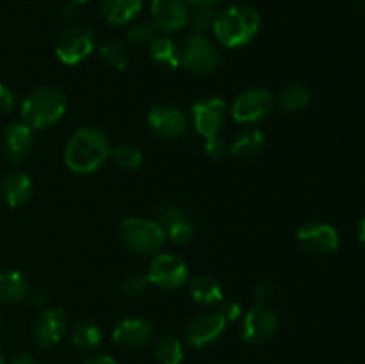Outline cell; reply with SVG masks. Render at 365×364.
I'll use <instances>...</instances> for the list:
<instances>
[{
  "mask_svg": "<svg viewBox=\"0 0 365 364\" xmlns=\"http://www.w3.org/2000/svg\"><path fill=\"white\" fill-rule=\"evenodd\" d=\"M109 157V138L96 127H82L75 131L64 148V163L78 175H89L100 170Z\"/></svg>",
  "mask_w": 365,
  "mask_h": 364,
  "instance_id": "cell-1",
  "label": "cell"
},
{
  "mask_svg": "<svg viewBox=\"0 0 365 364\" xmlns=\"http://www.w3.org/2000/svg\"><path fill=\"white\" fill-rule=\"evenodd\" d=\"M260 29V14L248 4H232L216 13L212 31L217 41L227 49H241L248 45Z\"/></svg>",
  "mask_w": 365,
  "mask_h": 364,
  "instance_id": "cell-2",
  "label": "cell"
},
{
  "mask_svg": "<svg viewBox=\"0 0 365 364\" xmlns=\"http://www.w3.org/2000/svg\"><path fill=\"white\" fill-rule=\"evenodd\" d=\"M66 95L57 86H39L21 102V118L32 128H46L64 116Z\"/></svg>",
  "mask_w": 365,
  "mask_h": 364,
  "instance_id": "cell-3",
  "label": "cell"
},
{
  "mask_svg": "<svg viewBox=\"0 0 365 364\" xmlns=\"http://www.w3.org/2000/svg\"><path fill=\"white\" fill-rule=\"evenodd\" d=\"M118 238L121 245L138 256H153L166 243V231L155 220L146 218H125L118 225Z\"/></svg>",
  "mask_w": 365,
  "mask_h": 364,
  "instance_id": "cell-4",
  "label": "cell"
},
{
  "mask_svg": "<svg viewBox=\"0 0 365 364\" xmlns=\"http://www.w3.org/2000/svg\"><path fill=\"white\" fill-rule=\"evenodd\" d=\"M182 66L195 75H212L221 66V54L203 34L185 38L180 49Z\"/></svg>",
  "mask_w": 365,
  "mask_h": 364,
  "instance_id": "cell-5",
  "label": "cell"
},
{
  "mask_svg": "<svg viewBox=\"0 0 365 364\" xmlns=\"http://www.w3.org/2000/svg\"><path fill=\"white\" fill-rule=\"evenodd\" d=\"M146 277H148L150 284L160 289H168V291H175L189 280V268L182 257L163 252L153 256Z\"/></svg>",
  "mask_w": 365,
  "mask_h": 364,
  "instance_id": "cell-6",
  "label": "cell"
},
{
  "mask_svg": "<svg viewBox=\"0 0 365 364\" xmlns=\"http://www.w3.org/2000/svg\"><path fill=\"white\" fill-rule=\"evenodd\" d=\"M274 96L264 88H250L239 93L232 103V118L239 123H259L274 109Z\"/></svg>",
  "mask_w": 365,
  "mask_h": 364,
  "instance_id": "cell-7",
  "label": "cell"
},
{
  "mask_svg": "<svg viewBox=\"0 0 365 364\" xmlns=\"http://www.w3.org/2000/svg\"><path fill=\"white\" fill-rule=\"evenodd\" d=\"M95 50V32L86 25H71L56 41V54L68 66L82 63Z\"/></svg>",
  "mask_w": 365,
  "mask_h": 364,
  "instance_id": "cell-8",
  "label": "cell"
},
{
  "mask_svg": "<svg viewBox=\"0 0 365 364\" xmlns=\"http://www.w3.org/2000/svg\"><path fill=\"white\" fill-rule=\"evenodd\" d=\"M68 330V314L61 307L43 309L32 325L34 343L43 350H50L63 341Z\"/></svg>",
  "mask_w": 365,
  "mask_h": 364,
  "instance_id": "cell-9",
  "label": "cell"
},
{
  "mask_svg": "<svg viewBox=\"0 0 365 364\" xmlns=\"http://www.w3.org/2000/svg\"><path fill=\"white\" fill-rule=\"evenodd\" d=\"M146 121L153 134L159 136L160 139H168V141L185 136L189 127L185 114L178 107L170 106V103L153 106L146 116Z\"/></svg>",
  "mask_w": 365,
  "mask_h": 364,
  "instance_id": "cell-10",
  "label": "cell"
},
{
  "mask_svg": "<svg viewBox=\"0 0 365 364\" xmlns=\"http://www.w3.org/2000/svg\"><path fill=\"white\" fill-rule=\"evenodd\" d=\"M278 330V314L274 313L271 307L259 305L257 303L253 309L246 313L245 320H242V341L248 345H264L269 341Z\"/></svg>",
  "mask_w": 365,
  "mask_h": 364,
  "instance_id": "cell-11",
  "label": "cell"
},
{
  "mask_svg": "<svg viewBox=\"0 0 365 364\" xmlns=\"http://www.w3.org/2000/svg\"><path fill=\"white\" fill-rule=\"evenodd\" d=\"M191 120L196 132L205 139L217 136L227 120V102L217 96L198 100L191 109Z\"/></svg>",
  "mask_w": 365,
  "mask_h": 364,
  "instance_id": "cell-12",
  "label": "cell"
},
{
  "mask_svg": "<svg viewBox=\"0 0 365 364\" xmlns=\"http://www.w3.org/2000/svg\"><path fill=\"white\" fill-rule=\"evenodd\" d=\"M228 321L221 314V310H207L198 314L189 321L185 328V341L195 348H203L207 345H212L223 335Z\"/></svg>",
  "mask_w": 365,
  "mask_h": 364,
  "instance_id": "cell-13",
  "label": "cell"
},
{
  "mask_svg": "<svg viewBox=\"0 0 365 364\" xmlns=\"http://www.w3.org/2000/svg\"><path fill=\"white\" fill-rule=\"evenodd\" d=\"M187 0H152L150 4V14L152 24L157 32H177L184 29L189 21Z\"/></svg>",
  "mask_w": 365,
  "mask_h": 364,
  "instance_id": "cell-14",
  "label": "cell"
},
{
  "mask_svg": "<svg viewBox=\"0 0 365 364\" xmlns=\"http://www.w3.org/2000/svg\"><path fill=\"white\" fill-rule=\"evenodd\" d=\"M296 238L307 252L316 256L335 252L339 246V232L327 221H309L302 225L296 232Z\"/></svg>",
  "mask_w": 365,
  "mask_h": 364,
  "instance_id": "cell-15",
  "label": "cell"
},
{
  "mask_svg": "<svg viewBox=\"0 0 365 364\" xmlns=\"http://www.w3.org/2000/svg\"><path fill=\"white\" fill-rule=\"evenodd\" d=\"M4 153L13 164L24 163L34 148V132L25 121H13L7 125L2 138Z\"/></svg>",
  "mask_w": 365,
  "mask_h": 364,
  "instance_id": "cell-16",
  "label": "cell"
},
{
  "mask_svg": "<svg viewBox=\"0 0 365 364\" xmlns=\"http://www.w3.org/2000/svg\"><path fill=\"white\" fill-rule=\"evenodd\" d=\"M152 335L153 323L143 316L123 318L113 330L114 343L125 348H141L152 339Z\"/></svg>",
  "mask_w": 365,
  "mask_h": 364,
  "instance_id": "cell-17",
  "label": "cell"
},
{
  "mask_svg": "<svg viewBox=\"0 0 365 364\" xmlns=\"http://www.w3.org/2000/svg\"><path fill=\"white\" fill-rule=\"evenodd\" d=\"M34 191L32 178L24 171H11L0 184V196L9 207H20L29 202Z\"/></svg>",
  "mask_w": 365,
  "mask_h": 364,
  "instance_id": "cell-18",
  "label": "cell"
},
{
  "mask_svg": "<svg viewBox=\"0 0 365 364\" xmlns=\"http://www.w3.org/2000/svg\"><path fill=\"white\" fill-rule=\"evenodd\" d=\"M143 9V0H102L100 13L106 24L127 25L135 20Z\"/></svg>",
  "mask_w": 365,
  "mask_h": 364,
  "instance_id": "cell-19",
  "label": "cell"
},
{
  "mask_svg": "<svg viewBox=\"0 0 365 364\" xmlns=\"http://www.w3.org/2000/svg\"><path fill=\"white\" fill-rule=\"evenodd\" d=\"M150 57H152L153 63L157 66H160L163 70H175L182 64V56L180 49H178L177 43L171 38L164 34H157L152 41L148 43Z\"/></svg>",
  "mask_w": 365,
  "mask_h": 364,
  "instance_id": "cell-20",
  "label": "cell"
},
{
  "mask_svg": "<svg viewBox=\"0 0 365 364\" xmlns=\"http://www.w3.org/2000/svg\"><path fill=\"white\" fill-rule=\"evenodd\" d=\"M266 148V136L260 128H246L235 136L230 145L232 156L237 159H255Z\"/></svg>",
  "mask_w": 365,
  "mask_h": 364,
  "instance_id": "cell-21",
  "label": "cell"
},
{
  "mask_svg": "<svg viewBox=\"0 0 365 364\" xmlns=\"http://www.w3.org/2000/svg\"><path fill=\"white\" fill-rule=\"evenodd\" d=\"M29 282L16 270L0 271V303H18L29 298Z\"/></svg>",
  "mask_w": 365,
  "mask_h": 364,
  "instance_id": "cell-22",
  "label": "cell"
},
{
  "mask_svg": "<svg viewBox=\"0 0 365 364\" xmlns=\"http://www.w3.org/2000/svg\"><path fill=\"white\" fill-rule=\"evenodd\" d=\"M191 298L200 305H214L223 302V289L221 284L210 275H196L189 282Z\"/></svg>",
  "mask_w": 365,
  "mask_h": 364,
  "instance_id": "cell-23",
  "label": "cell"
},
{
  "mask_svg": "<svg viewBox=\"0 0 365 364\" xmlns=\"http://www.w3.org/2000/svg\"><path fill=\"white\" fill-rule=\"evenodd\" d=\"M103 334L91 320H81L71 327V343L82 353H93L102 345Z\"/></svg>",
  "mask_w": 365,
  "mask_h": 364,
  "instance_id": "cell-24",
  "label": "cell"
},
{
  "mask_svg": "<svg viewBox=\"0 0 365 364\" xmlns=\"http://www.w3.org/2000/svg\"><path fill=\"white\" fill-rule=\"evenodd\" d=\"M274 102H278V106L285 111V113H298V111L305 109L310 103V91L302 84H292L284 86V88L278 91V96Z\"/></svg>",
  "mask_w": 365,
  "mask_h": 364,
  "instance_id": "cell-25",
  "label": "cell"
},
{
  "mask_svg": "<svg viewBox=\"0 0 365 364\" xmlns=\"http://www.w3.org/2000/svg\"><path fill=\"white\" fill-rule=\"evenodd\" d=\"M155 357L160 364H182L184 346L175 335H163L155 343Z\"/></svg>",
  "mask_w": 365,
  "mask_h": 364,
  "instance_id": "cell-26",
  "label": "cell"
},
{
  "mask_svg": "<svg viewBox=\"0 0 365 364\" xmlns=\"http://www.w3.org/2000/svg\"><path fill=\"white\" fill-rule=\"evenodd\" d=\"M110 159L121 170H135L143 164V152L132 143H120L110 148Z\"/></svg>",
  "mask_w": 365,
  "mask_h": 364,
  "instance_id": "cell-27",
  "label": "cell"
},
{
  "mask_svg": "<svg viewBox=\"0 0 365 364\" xmlns=\"http://www.w3.org/2000/svg\"><path fill=\"white\" fill-rule=\"evenodd\" d=\"M100 59L103 61V64L113 70L123 71L128 68V52L127 46L120 41H106L100 46Z\"/></svg>",
  "mask_w": 365,
  "mask_h": 364,
  "instance_id": "cell-28",
  "label": "cell"
},
{
  "mask_svg": "<svg viewBox=\"0 0 365 364\" xmlns=\"http://www.w3.org/2000/svg\"><path fill=\"white\" fill-rule=\"evenodd\" d=\"M191 220V214L187 209H184L178 203H163L155 211V221L166 231L171 225L180 223V221Z\"/></svg>",
  "mask_w": 365,
  "mask_h": 364,
  "instance_id": "cell-29",
  "label": "cell"
},
{
  "mask_svg": "<svg viewBox=\"0 0 365 364\" xmlns=\"http://www.w3.org/2000/svg\"><path fill=\"white\" fill-rule=\"evenodd\" d=\"M157 36V29L150 20H134L127 29L128 41L134 45H148Z\"/></svg>",
  "mask_w": 365,
  "mask_h": 364,
  "instance_id": "cell-30",
  "label": "cell"
},
{
  "mask_svg": "<svg viewBox=\"0 0 365 364\" xmlns=\"http://www.w3.org/2000/svg\"><path fill=\"white\" fill-rule=\"evenodd\" d=\"M214 20H216V11L207 9V7H195V9L189 13V21L187 25L192 29V34H203L212 29Z\"/></svg>",
  "mask_w": 365,
  "mask_h": 364,
  "instance_id": "cell-31",
  "label": "cell"
},
{
  "mask_svg": "<svg viewBox=\"0 0 365 364\" xmlns=\"http://www.w3.org/2000/svg\"><path fill=\"white\" fill-rule=\"evenodd\" d=\"M148 285H150V280L145 273H132L123 280V284H121V291H123L127 296L135 298V296L145 295V293L148 291Z\"/></svg>",
  "mask_w": 365,
  "mask_h": 364,
  "instance_id": "cell-32",
  "label": "cell"
},
{
  "mask_svg": "<svg viewBox=\"0 0 365 364\" xmlns=\"http://www.w3.org/2000/svg\"><path fill=\"white\" fill-rule=\"evenodd\" d=\"M192 236H195V227H192L191 220L180 221V223H175L166 228V238H170V241L175 245H187Z\"/></svg>",
  "mask_w": 365,
  "mask_h": 364,
  "instance_id": "cell-33",
  "label": "cell"
},
{
  "mask_svg": "<svg viewBox=\"0 0 365 364\" xmlns=\"http://www.w3.org/2000/svg\"><path fill=\"white\" fill-rule=\"evenodd\" d=\"M203 152L210 157V159H223L228 152V145L220 134L212 136V138L205 139V145H203Z\"/></svg>",
  "mask_w": 365,
  "mask_h": 364,
  "instance_id": "cell-34",
  "label": "cell"
},
{
  "mask_svg": "<svg viewBox=\"0 0 365 364\" xmlns=\"http://www.w3.org/2000/svg\"><path fill=\"white\" fill-rule=\"evenodd\" d=\"M16 106L13 91L7 86L0 84V114H9Z\"/></svg>",
  "mask_w": 365,
  "mask_h": 364,
  "instance_id": "cell-35",
  "label": "cell"
},
{
  "mask_svg": "<svg viewBox=\"0 0 365 364\" xmlns=\"http://www.w3.org/2000/svg\"><path fill=\"white\" fill-rule=\"evenodd\" d=\"M273 295V288H271L267 282H259V284L253 288V296H255L257 303L259 305H267V300Z\"/></svg>",
  "mask_w": 365,
  "mask_h": 364,
  "instance_id": "cell-36",
  "label": "cell"
},
{
  "mask_svg": "<svg viewBox=\"0 0 365 364\" xmlns=\"http://www.w3.org/2000/svg\"><path fill=\"white\" fill-rule=\"evenodd\" d=\"M221 314L225 316V320L227 321H235L241 318L242 310H241V303L237 302H227L223 305V309H221Z\"/></svg>",
  "mask_w": 365,
  "mask_h": 364,
  "instance_id": "cell-37",
  "label": "cell"
},
{
  "mask_svg": "<svg viewBox=\"0 0 365 364\" xmlns=\"http://www.w3.org/2000/svg\"><path fill=\"white\" fill-rule=\"evenodd\" d=\"M84 364H120L118 363L116 359H114V357H110V355H93V357H89L88 360H86Z\"/></svg>",
  "mask_w": 365,
  "mask_h": 364,
  "instance_id": "cell-38",
  "label": "cell"
},
{
  "mask_svg": "<svg viewBox=\"0 0 365 364\" xmlns=\"http://www.w3.org/2000/svg\"><path fill=\"white\" fill-rule=\"evenodd\" d=\"M192 7H207V9H216L223 0H187Z\"/></svg>",
  "mask_w": 365,
  "mask_h": 364,
  "instance_id": "cell-39",
  "label": "cell"
},
{
  "mask_svg": "<svg viewBox=\"0 0 365 364\" xmlns=\"http://www.w3.org/2000/svg\"><path fill=\"white\" fill-rule=\"evenodd\" d=\"M9 364H38V363H36V359L31 355V353H18L16 357L11 359Z\"/></svg>",
  "mask_w": 365,
  "mask_h": 364,
  "instance_id": "cell-40",
  "label": "cell"
},
{
  "mask_svg": "<svg viewBox=\"0 0 365 364\" xmlns=\"http://www.w3.org/2000/svg\"><path fill=\"white\" fill-rule=\"evenodd\" d=\"M356 238H359V241L365 246V216L359 221V225H356Z\"/></svg>",
  "mask_w": 365,
  "mask_h": 364,
  "instance_id": "cell-41",
  "label": "cell"
},
{
  "mask_svg": "<svg viewBox=\"0 0 365 364\" xmlns=\"http://www.w3.org/2000/svg\"><path fill=\"white\" fill-rule=\"evenodd\" d=\"M86 2H89V0H71V4H73L75 7L81 6V4H86Z\"/></svg>",
  "mask_w": 365,
  "mask_h": 364,
  "instance_id": "cell-42",
  "label": "cell"
},
{
  "mask_svg": "<svg viewBox=\"0 0 365 364\" xmlns=\"http://www.w3.org/2000/svg\"><path fill=\"white\" fill-rule=\"evenodd\" d=\"M0 364H6V359H4V353H2V350H0Z\"/></svg>",
  "mask_w": 365,
  "mask_h": 364,
  "instance_id": "cell-43",
  "label": "cell"
},
{
  "mask_svg": "<svg viewBox=\"0 0 365 364\" xmlns=\"http://www.w3.org/2000/svg\"><path fill=\"white\" fill-rule=\"evenodd\" d=\"M0 327H2V314H0Z\"/></svg>",
  "mask_w": 365,
  "mask_h": 364,
  "instance_id": "cell-44",
  "label": "cell"
}]
</instances>
